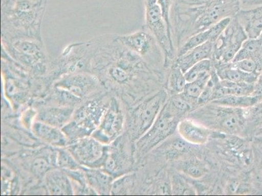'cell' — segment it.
I'll return each instance as SVG.
<instances>
[{
    "mask_svg": "<svg viewBox=\"0 0 262 196\" xmlns=\"http://www.w3.org/2000/svg\"><path fill=\"white\" fill-rule=\"evenodd\" d=\"M240 9L239 0H173L170 21L176 53L190 37L234 17Z\"/></svg>",
    "mask_w": 262,
    "mask_h": 196,
    "instance_id": "cell-1",
    "label": "cell"
},
{
    "mask_svg": "<svg viewBox=\"0 0 262 196\" xmlns=\"http://www.w3.org/2000/svg\"><path fill=\"white\" fill-rule=\"evenodd\" d=\"M2 40H42V23L47 0H2Z\"/></svg>",
    "mask_w": 262,
    "mask_h": 196,
    "instance_id": "cell-2",
    "label": "cell"
},
{
    "mask_svg": "<svg viewBox=\"0 0 262 196\" xmlns=\"http://www.w3.org/2000/svg\"><path fill=\"white\" fill-rule=\"evenodd\" d=\"M209 104L190 113V119L212 130L228 134L239 133L246 125L243 109Z\"/></svg>",
    "mask_w": 262,
    "mask_h": 196,
    "instance_id": "cell-3",
    "label": "cell"
},
{
    "mask_svg": "<svg viewBox=\"0 0 262 196\" xmlns=\"http://www.w3.org/2000/svg\"><path fill=\"white\" fill-rule=\"evenodd\" d=\"M108 106H105L99 100H92L75 111L70 123L61 128L69 142L92 135L99 127L102 117Z\"/></svg>",
    "mask_w": 262,
    "mask_h": 196,
    "instance_id": "cell-4",
    "label": "cell"
},
{
    "mask_svg": "<svg viewBox=\"0 0 262 196\" xmlns=\"http://www.w3.org/2000/svg\"><path fill=\"white\" fill-rule=\"evenodd\" d=\"M144 2L146 21L144 26L153 33L158 41L164 54V66L168 68L172 65L176 58V50L164 20L161 5L158 0H144Z\"/></svg>",
    "mask_w": 262,
    "mask_h": 196,
    "instance_id": "cell-5",
    "label": "cell"
},
{
    "mask_svg": "<svg viewBox=\"0 0 262 196\" xmlns=\"http://www.w3.org/2000/svg\"><path fill=\"white\" fill-rule=\"evenodd\" d=\"M2 46L18 63L34 69L43 68L46 55L42 40L32 38L2 40Z\"/></svg>",
    "mask_w": 262,
    "mask_h": 196,
    "instance_id": "cell-6",
    "label": "cell"
},
{
    "mask_svg": "<svg viewBox=\"0 0 262 196\" xmlns=\"http://www.w3.org/2000/svg\"><path fill=\"white\" fill-rule=\"evenodd\" d=\"M180 119L165 103L151 127L137 140L139 151L142 154H147L172 135L177 130Z\"/></svg>",
    "mask_w": 262,
    "mask_h": 196,
    "instance_id": "cell-7",
    "label": "cell"
},
{
    "mask_svg": "<svg viewBox=\"0 0 262 196\" xmlns=\"http://www.w3.org/2000/svg\"><path fill=\"white\" fill-rule=\"evenodd\" d=\"M248 39L244 28L233 17L213 44L211 61L213 63L230 64Z\"/></svg>",
    "mask_w": 262,
    "mask_h": 196,
    "instance_id": "cell-8",
    "label": "cell"
},
{
    "mask_svg": "<svg viewBox=\"0 0 262 196\" xmlns=\"http://www.w3.org/2000/svg\"><path fill=\"white\" fill-rule=\"evenodd\" d=\"M167 99V93L162 90L145 100L131 114V130L137 140L153 125Z\"/></svg>",
    "mask_w": 262,
    "mask_h": 196,
    "instance_id": "cell-9",
    "label": "cell"
},
{
    "mask_svg": "<svg viewBox=\"0 0 262 196\" xmlns=\"http://www.w3.org/2000/svg\"><path fill=\"white\" fill-rule=\"evenodd\" d=\"M81 166L101 168L108 156L109 148L92 135L71 142L66 147Z\"/></svg>",
    "mask_w": 262,
    "mask_h": 196,
    "instance_id": "cell-10",
    "label": "cell"
},
{
    "mask_svg": "<svg viewBox=\"0 0 262 196\" xmlns=\"http://www.w3.org/2000/svg\"><path fill=\"white\" fill-rule=\"evenodd\" d=\"M116 39L140 58L155 62L158 56L164 55L156 36L146 26L141 30L126 35H116Z\"/></svg>",
    "mask_w": 262,
    "mask_h": 196,
    "instance_id": "cell-11",
    "label": "cell"
},
{
    "mask_svg": "<svg viewBox=\"0 0 262 196\" xmlns=\"http://www.w3.org/2000/svg\"><path fill=\"white\" fill-rule=\"evenodd\" d=\"M124 115L118 100H112L102 116L99 127L92 136L104 145L114 142L122 132Z\"/></svg>",
    "mask_w": 262,
    "mask_h": 196,
    "instance_id": "cell-12",
    "label": "cell"
},
{
    "mask_svg": "<svg viewBox=\"0 0 262 196\" xmlns=\"http://www.w3.org/2000/svg\"><path fill=\"white\" fill-rule=\"evenodd\" d=\"M97 84V79L90 74L72 73L61 79L56 84V88L69 91L82 98L94 90Z\"/></svg>",
    "mask_w": 262,
    "mask_h": 196,
    "instance_id": "cell-13",
    "label": "cell"
},
{
    "mask_svg": "<svg viewBox=\"0 0 262 196\" xmlns=\"http://www.w3.org/2000/svg\"><path fill=\"white\" fill-rule=\"evenodd\" d=\"M177 130L181 138L190 144L195 145L205 144L213 133V130L192 119L180 121Z\"/></svg>",
    "mask_w": 262,
    "mask_h": 196,
    "instance_id": "cell-14",
    "label": "cell"
},
{
    "mask_svg": "<svg viewBox=\"0 0 262 196\" xmlns=\"http://www.w3.org/2000/svg\"><path fill=\"white\" fill-rule=\"evenodd\" d=\"M232 18H227L223 19L215 24V25L211 26L209 29L204 31L197 34L193 35L182 45V47L178 50L176 53V57L182 56L188 51H190L194 48L200 46L205 43L208 42H215L221 33L225 29L226 26L229 25Z\"/></svg>",
    "mask_w": 262,
    "mask_h": 196,
    "instance_id": "cell-15",
    "label": "cell"
},
{
    "mask_svg": "<svg viewBox=\"0 0 262 196\" xmlns=\"http://www.w3.org/2000/svg\"><path fill=\"white\" fill-rule=\"evenodd\" d=\"M249 39H257L262 33V6L240 9L234 16Z\"/></svg>",
    "mask_w": 262,
    "mask_h": 196,
    "instance_id": "cell-16",
    "label": "cell"
},
{
    "mask_svg": "<svg viewBox=\"0 0 262 196\" xmlns=\"http://www.w3.org/2000/svg\"><path fill=\"white\" fill-rule=\"evenodd\" d=\"M32 130L37 138L52 147H66L68 145V139L61 128L37 121L33 123Z\"/></svg>",
    "mask_w": 262,
    "mask_h": 196,
    "instance_id": "cell-17",
    "label": "cell"
},
{
    "mask_svg": "<svg viewBox=\"0 0 262 196\" xmlns=\"http://www.w3.org/2000/svg\"><path fill=\"white\" fill-rule=\"evenodd\" d=\"M45 186L51 195H74L72 183L63 169H53L45 175Z\"/></svg>",
    "mask_w": 262,
    "mask_h": 196,
    "instance_id": "cell-18",
    "label": "cell"
},
{
    "mask_svg": "<svg viewBox=\"0 0 262 196\" xmlns=\"http://www.w3.org/2000/svg\"><path fill=\"white\" fill-rule=\"evenodd\" d=\"M213 44L211 42L205 43L186 52L182 56L176 57L172 64L178 67L185 73L199 62L211 58Z\"/></svg>",
    "mask_w": 262,
    "mask_h": 196,
    "instance_id": "cell-19",
    "label": "cell"
},
{
    "mask_svg": "<svg viewBox=\"0 0 262 196\" xmlns=\"http://www.w3.org/2000/svg\"><path fill=\"white\" fill-rule=\"evenodd\" d=\"M82 169L85 172L88 185L97 195L111 194L113 184V176L100 168L82 167Z\"/></svg>",
    "mask_w": 262,
    "mask_h": 196,
    "instance_id": "cell-20",
    "label": "cell"
},
{
    "mask_svg": "<svg viewBox=\"0 0 262 196\" xmlns=\"http://www.w3.org/2000/svg\"><path fill=\"white\" fill-rule=\"evenodd\" d=\"M74 113L73 107H50L40 111L37 114V119L38 121L61 129L70 123Z\"/></svg>",
    "mask_w": 262,
    "mask_h": 196,
    "instance_id": "cell-21",
    "label": "cell"
},
{
    "mask_svg": "<svg viewBox=\"0 0 262 196\" xmlns=\"http://www.w3.org/2000/svg\"><path fill=\"white\" fill-rule=\"evenodd\" d=\"M213 65L221 80L254 84L258 80L259 75L258 74L244 72L240 69L233 68L230 63H213Z\"/></svg>",
    "mask_w": 262,
    "mask_h": 196,
    "instance_id": "cell-22",
    "label": "cell"
},
{
    "mask_svg": "<svg viewBox=\"0 0 262 196\" xmlns=\"http://www.w3.org/2000/svg\"><path fill=\"white\" fill-rule=\"evenodd\" d=\"M254 85V84L235 83L228 80H221L216 88L214 100L226 95H239V96L251 95L253 92Z\"/></svg>",
    "mask_w": 262,
    "mask_h": 196,
    "instance_id": "cell-23",
    "label": "cell"
},
{
    "mask_svg": "<svg viewBox=\"0 0 262 196\" xmlns=\"http://www.w3.org/2000/svg\"><path fill=\"white\" fill-rule=\"evenodd\" d=\"M251 59L258 62L262 69V43L257 39H248L243 44L232 62Z\"/></svg>",
    "mask_w": 262,
    "mask_h": 196,
    "instance_id": "cell-24",
    "label": "cell"
},
{
    "mask_svg": "<svg viewBox=\"0 0 262 196\" xmlns=\"http://www.w3.org/2000/svg\"><path fill=\"white\" fill-rule=\"evenodd\" d=\"M259 102V100L252 95L239 96V95H226L217 98L210 103L218 106L245 109L253 106Z\"/></svg>",
    "mask_w": 262,
    "mask_h": 196,
    "instance_id": "cell-25",
    "label": "cell"
},
{
    "mask_svg": "<svg viewBox=\"0 0 262 196\" xmlns=\"http://www.w3.org/2000/svg\"><path fill=\"white\" fill-rule=\"evenodd\" d=\"M185 73L178 67L171 66L168 76V90L171 95L182 94L187 84Z\"/></svg>",
    "mask_w": 262,
    "mask_h": 196,
    "instance_id": "cell-26",
    "label": "cell"
},
{
    "mask_svg": "<svg viewBox=\"0 0 262 196\" xmlns=\"http://www.w3.org/2000/svg\"><path fill=\"white\" fill-rule=\"evenodd\" d=\"M213 67V62L211 59L199 62L185 73L186 81L189 83L210 76Z\"/></svg>",
    "mask_w": 262,
    "mask_h": 196,
    "instance_id": "cell-27",
    "label": "cell"
},
{
    "mask_svg": "<svg viewBox=\"0 0 262 196\" xmlns=\"http://www.w3.org/2000/svg\"><path fill=\"white\" fill-rule=\"evenodd\" d=\"M56 165L59 168L63 170H75L82 168L67 148L58 147L56 150Z\"/></svg>",
    "mask_w": 262,
    "mask_h": 196,
    "instance_id": "cell-28",
    "label": "cell"
},
{
    "mask_svg": "<svg viewBox=\"0 0 262 196\" xmlns=\"http://www.w3.org/2000/svg\"><path fill=\"white\" fill-rule=\"evenodd\" d=\"M179 169L183 173L194 179L201 178L206 173V167L204 164L196 158L182 162L179 166Z\"/></svg>",
    "mask_w": 262,
    "mask_h": 196,
    "instance_id": "cell-29",
    "label": "cell"
},
{
    "mask_svg": "<svg viewBox=\"0 0 262 196\" xmlns=\"http://www.w3.org/2000/svg\"><path fill=\"white\" fill-rule=\"evenodd\" d=\"M210 76L192 81V82L187 83L184 90H183L182 94L184 95L187 100H189L190 102H197L198 99L201 96Z\"/></svg>",
    "mask_w": 262,
    "mask_h": 196,
    "instance_id": "cell-30",
    "label": "cell"
},
{
    "mask_svg": "<svg viewBox=\"0 0 262 196\" xmlns=\"http://www.w3.org/2000/svg\"><path fill=\"white\" fill-rule=\"evenodd\" d=\"M166 103L171 111L180 118L192 108L189 100L182 94L172 95L170 99Z\"/></svg>",
    "mask_w": 262,
    "mask_h": 196,
    "instance_id": "cell-31",
    "label": "cell"
},
{
    "mask_svg": "<svg viewBox=\"0 0 262 196\" xmlns=\"http://www.w3.org/2000/svg\"><path fill=\"white\" fill-rule=\"evenodd\" d=\"M245 123L252 126H262V101L253 106L243 109Z\"/></svg>",
    "mask_w": 262,
    "mask_h": 196,
    "instance_id": "cell-32",
    "label": "cell"
},
{
    "mask_svg": "<svg viewBox=\"0 0 262 196\" xmlns=\"http://www.w3.org/2000/svg\"><path fill=\"white\" fill-rule=\"evenodd\" d=\"M192 144L186 142L182 138L176 139L170 145V150H168V156L170 158L180 156L182 154L189 152L192 149Z\"/></svg>",
    "mask_w": 262,
    "mask_h": 196,
    "instance_id": "cell-33",
    "label": "cell"
},
{
    "mask_svg": "<svg viewBox=\"0 0 262 196\" xmlns=\"http://www.w3.org/2000/svg\"><path fill=\"white\" fill-rule=\"evenodd\" d=\"M231 66L233 68L240 69L244 72L256 73L260 75L262 69L258 62L254 60L246 59L235 62H231Z\"/></svg>",
    "mask_w": 262,
    "mask_h": 196,
    "instance_id": "cell-34",
    "label": "cell"
},
{
    "mask_svg": "<svg viewBox=\"0 0 262 196\" xmlns=\"http://www.w3.org/2000/svg\"><path fill=\"white\" fill-rule=\"evenodd\" d=\"M172 192L173 194L180 195H194L195 192L192 187L178 175L173 176L172 182Z\"/></svg>",
    "mask_w": 262,
    "mask_h": 196,
    "instance_id": "cell-35",
    "label": "cell"
},
{
    "mask_svg": "<svg viewBox=\"0 0 262 196\" xmlns=\"http://www.w3.org/2000/svg\"><path fill=\"white\" fill-rule=\"evenodd\" d=\"M56 100H58L61 106L73 107L74 105L78 104L80 102L81 98L74 95L72 93L66 90L59 89L56 88L55 93Z\"/></svg>",
    "mask_w": 262,
    "mask_h": 196,
    "instance_id": "cell-36",
    "label": "cell"
},
{
    "mask_svg": "<svg viewBox=\"0 0 262 196\" xmlns=\"http://www.w3.org/2000/svg\"><path fill=\"white\" fill-rule=\"evenodd\" d=\"M50 160L45 156H39L33 160L32 164V171L37 177L45 175L48 171L51 170Z\"/></svg>",
    "mask_w": 262,
    "mask_h": 196,
    "instance_id": "cell-37",
    "label": "cell"
},
{
    "mask_svg": "<svg viewBox=\"0 0 262 196\" xmlns=\"http://www.w3.org/2000/svg\"><path fill=\"white\" fill-rule=\"evenodd\" d=\"M14 178V173L11 169L2 164V188L3 194H6L10 189L11 181ZM7 194V193H6Z\"/></svg>",
    "mask_w": 262,
    "mask_h": 196,
    "instance_id": "cell-38",
    "label": "cell"
},
{
    "mask_svg": "<svg viewBox=\"0 0 262 196\" xmlns=\"http://www.w3.org/2000/svg\"><path fill=\"white\" fill-rule=\"evenodd\" d=\"M158 1L159 4L161 5L162 10H163L164 20H165L166 25H167L169 33H170V36L172 38L170 21V13L173 0H158Z\"/></svg>",
    "mask_w": 262,
    "mask_h": 196,
    "instance_id": "cell-39",
    "label": "cell"
},
{
    "mask_svg": "<svg viewBox=\"0 0 262 196\" xmlns=\"http://www.w3.org/2000/svg\"><path fill=\"white\" fill-rule=\"evenodd\" d=\"M37 111L33 109H26L21 116V122H22L24 127L32 129L35 122V117L37 116Z\"/></svg>",
    "mask_w": 262,
    "mask_h": 196,
    "instance_id": "cell-40",
    "label": "cell"
},
{
    "mask_svg": "<svg viewBox=\"0 0 262 196\" xmlns=\"http://www.w3.org/2000/svg\"><path fill=\"white\" fill-rule=\"evenodd\" d=\"M252 96L256 97L260 102L262 101V75H259L258 80L254 83L253 92L251 94Z\"/></svg>",
    "mask_w": 262,
    "mask_h": 196,
    "instance_id": "cell-41",
    "label": "cell"
},
{
    "mask_svg": "<svg viewBox=\"0 0 262 196\" xmlns=\"http://www.w3.org/2000/svg\"><path fill=\"white\" fill-rule=\"evenodd\" d=\"M241 9H251L262 6V0H239Z\"/></svg>",
    "mask_w": 262,
    "mask_h": 196,
    "instance_id": "cell-42",
    "label": "cell"
},
{
    "mask_svg": "<svg viewBox=\"0 0 262 196\" xmlns=\"http://www.w3.org/2000/svg\"><path fill=\"white\" fill-rule=\"evenodd\" d=\"M258 39L260 40V42L262 43V33H261V35H259V37H258Z\"/></svg>",
    "mask_w": 262,
    "mask_h": 196,
    "instance_id": "cell-43",
    "label": "cell"
},
{
    "mask_svg": "<svg viewBox=\"0 0 262 196\" xmlns=\"http://www.w3.org/2000/svg\"><path fill=\"white\" fill-rule=\"evenodd\" d=\"M260 74H261V75H262V71H261V73H260Z\"/></svg>",
    "mask_w": 262,
    "mask_h": 196,
    "instance_id": "cell-44",
    "label": "cell"
}]
</instances>
